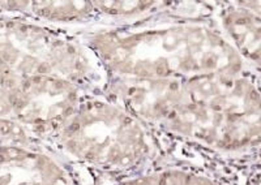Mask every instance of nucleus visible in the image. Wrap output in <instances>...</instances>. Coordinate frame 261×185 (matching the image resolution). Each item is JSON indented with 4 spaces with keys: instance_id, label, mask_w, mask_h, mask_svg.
Here are the masks:
<instances>
[{
    "instance_id": "nucleus-1",
    "label": "nucleus",
    "mask_w": 261,
    "mask_h": 185,
    "mask_svg": "<svg viewBox=\"0 0 261 185\" xmlns=\"http://www.w3.org/2000/svg\"><path fill=\"white\" fill-rule=\"evenodd\" d=\"M11 131H12V128H11L9 124H7L4 121H0V136L7 137V136L11 135Z\"/></svg>"
}]
</instances>
